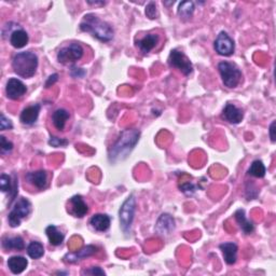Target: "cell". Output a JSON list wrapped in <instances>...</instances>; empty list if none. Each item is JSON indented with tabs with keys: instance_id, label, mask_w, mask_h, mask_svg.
Returning a JSON list of instances; mask_svg holds the SVG:
<instances>
[{
	"instance_id": "cell-11",
	"label": "cell",
	"mask_w": 276,
	"mask_h": 276,
	"mask_svg": "<svg viewBox=\"0 0 276 276\" xmlns=\"http://www.w3.org/2000/svg\"><path fill=\"white\" fill-rule=\"evenodd\" d=\"M26 92H27V88L26 85L16 78H11L6 82L5 85V93L8 98L12 101H17L19 98H22Z\"/></svg>"
},
{
	"instance_id": "cell-18",
	"label": "cell",
	"mask_w": 276,
	"mask_h": 276,
	"mask_svg": "<svg viewBox=\"0 0 276 276\" xmlns=\"http://www.w3.org/2000/svg\"><path fill=\"white\" fill-rule=\"evenodd\" d=\"M220 251L222 252L223 259L229 266L234 265L238 260V245L235 243H223L219 245Z\"/></svg>"
},
{
	"instance_id": "cell-12",
	"label": "cell",
	"mask_w": 276,
	"mask_h": 276,
	"mask_svg": "<svg viewBox=\"0 0 276 276\" xmlns=\"http://www.w3.org/2000/svg\"><path fill=\"white\" fill-rule=\"evenodd\" d=\"M221 118L228 123L239 124L242 122L243 118H244V114H243V110L236 107L235 105L227 104L226 107L222 110Z\"/></svg>"
},
{
	"instance_id": "cell-37",
	"label": "cell",
	"mask_w": 276,
	"mask_h": 276,
	"mask_svg": "<svg viewBox=\"0 0 276 276\" xmlns=\"http://www.w3.org/2000/svg\"><path fill=\"white\" fill-rule=\"evenodd\" d=\"M58 80V75L57 74H54L49 77V79L47 80V82H45V88H50L53 85L56 81Z\"/></svg>"
},
{
	"instance_id": "cell-7",
	"label": "cell",
	"mask_w": 276,
	"mask_h": 276,
	"mask_svg": "<svg viewBox=\"0 0 276 276\" xmlns=\"http://www.w3.org/2000/svg\"><path fill=\"white\" fill-rule=\"evenodd\" d=\"M84 50L80 43H70L69 45L62 48L57 53V61L61 64H71L81 60Z\"/></svg>"
},
{
	"instance_id": "cell-29",
	"label": "cell",
	"mask_w": 276,
	"mask_h": 276,
	"mask_svg": "<svg viewBox=\"0 0 276 276\" xmlns=\"http://www.w3.org/2000/svg\"><path fill=\"white\" fill-rule=\"evenodd\" d=\"M194 9L192 1H182L178 6V15L181 18H190L193 15Z\"/></svg>"
},
{
	"instance_id": "cell-6",
	"label": "cell",
	"mask_w": 276,
	"mask_h": 276,
	"mask_svg": "<svg viewBox=\"0 0 276 276\" xmlns=\"http://www.w3.org/2000/svg\"><path fill=\"white\" fill-rule=\"evenodd\" d=\"M30 210H31L30 202L25 198H19L15 202L14 206L12 207L11 212L8 215V221L10 227L16 228L21 225L22 220L30 214Z\"/></svg>"
},
{
	"instance_id": "cell-25",
	"label": "cell",
	"mask_w": 276,
	"mask_h": 276,
	"mask_svg": "<svg viewBox=\"0 0 276 276\" xmlns=\"http://www.w3.org/2000/svg\"><path fill=\"white\" fill-rule=\"evenodd\" d=\"M45 233H47L49 242L52 246H60L65 239L64 233L58 231L57 228L53 225L47 227V229H45Z\"/></svg>"
},
{
	"instance_id": "cell-19",
	"label": "cell",
	"mask_w": 276,
	"mask_h": 276,
	"mask_svg": "<svg viewBox=\"0 0 276 276\" xmlns=\"http://www.w3.org/2000/svg\"><path fill=\"white\" fill-rule=\"evenodd\" d=\"M111 219L106 214H96L92 216L90 219V225L97 232H105L107 231L110 227Z\"/></svg>"
},
{
	"instance_id": "cell-15",
	"label": "cell",
	"mask_w": 276,
	"mask_h": 276,
	"mask_svg": "<svg viewBox=\"0 0 276 276\" xmlns=\"http://www.w3.org/2000/svg\"><path fill=\"white\" fill-rule=\"evenodd\" d=\"M25 179L30 185L39 190H43L48 187V174L45 170H37V172H29L25 175Z\"/></svg>"
},
{
	"instance_id": "cell-5",
	"label": "cell",
	"mask_w": 276,
	"mask_h": 276,
	"mask_svg": "<svg viewBox=\"0 0 276 276\" xmlns=\"http://www.w3.org/2000/svg\"><path fill=\"white\" fill-rule=\"evenodd\" d=\"M136 210V200L133 194H131L129 198L123 202L122 206L119 210V218H120V226L124 233H129L131 227L135 217Z\"/></svg>"
},
{
	"instance_id": "cell-13",
	"label": "cell",
	"mask_w": 276,
	"mask_h": 276,
	"mask_svg": "<svg viewBox=\"0 0 276 276\" xmlns=\"http://www.w3.org/2000/svg\"><path fill=\"white\" fill-rule=\"evenodd\" d=\"M97 253V247L94 245H88L81 248L79 252L69 253L64 257V261L67 264H76V262L89 258Z\"/></svg>"
},
{
	"instance_id": "cell-21",
	"label": "cell",
	"mask_w": 276,
	"mask_h": 276,
	"mask_svg": "<svg viewBox=\"0 0 276 276\" xmlns=\"http://www.w3.org/2000/svg\"><path fill=\"white\" fill-rule=\"evenodd\" d=\"M159 40L160 37L157 34H148L143 38H141L140 40H138L136 45L142 53L147 54L151 50H153L155 48V45L159 42Z\"/></svg>"
},
{
	"instance_id": "cell-28",
	"label": "cell",
	"mask_w": 276,
	"mask_h": 276,
	"mask_svg": "<svg viewBox=\"0 0 276 276\" xmlns=\"http://www.w3.org/2000/svg\"><path fill=\"white\" fill-rule=\"evenodd\" d=\"M267 173V168L265 164L260 160H256L252 163L251 167L248 169V175H251L256 178H264Z\"/></svg>"
},
{
	"instance_id": "cell-16",
	"label": "cell",
	"mask_w": 276,
	"mask_h": 276,
	"mask_svg": "<svg viewBox=\"0 0 276 276\" xmlns=\"http://www.w3.org/2000/svg\"><path fill=\"white\" fill-rule=\"evenodd\" d=\"M40 109L41 106L39 104H35L31 105V106L26 107L21 113V116H19V121H21L24 126H32L38 119Z\"/></svg>"
},
{
	"instance_id": "cell-4",
	"label": "cell",
	"mask_w": 276,
	"mask_h": 276,
	"mask_svg": "<svg viewBox=\"0 0 276 276\" xmlns=\"http://www.w3.org/2000/svg\"><path fill=\"white\" fill-rule=\"evenodd\" d=\"M222 83L229 89H234L242 80V71L234 64L229 62H220L218 64Z\"/></svg>"
},
{
	"instance_id": "cell-23",
	"label": "cell",
	"mask_w": 276,
	"mask_h": 276,
	"mask_svg": "<svg viewBox=\"0 0 276 276\" xmlns=\"http://www.w3.org/2000/svg\"><path fill=\"white\" fill-rule=\"evenodd\" d=\"M234 218L236 220V222L239 223V226L241 228V230L243 232H244L245 234H252L254 231H255V226L254 223L248 220L246 218V215H245V210L244 209H238L234 214Z\"/></svg>"
},
{
	"instance_id": "cell-3",
	"label": "cell",
	"mask_w": 276,
	"mask_h": 276,
	"mask_svg": "<svg viewBox=\"0 0 276 276\" xmlns=\"http://www.w3.org/2000/svg\"><path fill=\"white\" fill-rule=\"evenodd\" d=\"M12 68L19 77L31 78L38 68V56L31 51L19 52L13 57Z\"/></svg>"
},
{
	"instance_id": "cell-1",
	"label": "cell",
	"mask_w": 276,
	"mask_h": 276,
	"mask_svg": "<svg viewBox=\"0 0 276 276\" xmlns=\"http://www.w3.org/2000/svg\"><path fill=\"white\" fill-rule=\"evenodd\" d=\"M140 137V131L137 129L124 130L117 141L111 146L108 152L110 163H117L126 160L132 152Z\"/></svg>"
},
{
	"instance_id": "cell-26",
	"label": "cell",
	"mask_w": 276,
	"mask_h": 276,
	"mask_svg": "<svg viewBox=\"0 0 276 276\" xmlns=\"http://www.w3.org/2000/svg\"><path fill=\"white\" fill-rule=\"evenodd\" d=\"M2 247L5 251H23L25 248L24 241L21 236H14V238H4L2 240Z\"/></svg>"
},
{
	"instance_id": "cell-39",
	"label": "cell",
	"mask_w": 276,
	"mask_h": 276,
	"mask_svg": "<svg viewBox=\"0 0 276 276\" xmlns=\"http://www.w3.org/2000/svg\"><path fill=\"white\" fill-rule=\"evenodd\" d=\"M88 3H89V4H94V5H96V4L104 5L106 2H104V1H100V2H98V1H88Z\"/></svg>"
},
{
	"instance_id": "cell-8",
	"label": "cell",
	"mask_w": 276,
	"mask_h": 276,
	"mask_svg": "<svg viewBox=\"0 0 276 276\" xmlns=\"http://www.w3.org/2000/svg\"><path fill=\"white\" fill-rule=\"evenodd\" d=\"M168 65L172 68L178 69L185 76H190L193 71L192 63L190 62L186 54L178 50H172L168 56Z\"/></svg>"
},
{
	"instance_id": "cell-32",
	"label": "cell",
	"mask_w": 276,
	"mask_h": 276,
	"mask_svg": "<svg viewBox=\"0 0 276 276\" xmlns=\"http://www.w3.org/2000/svg\"><path fill=\"white\" fill-rule=\"evenodd\" d=\"M68 143H69V141L67 139H65V138H58V137H55V136H52L49 139L50 146L55 147V148L65 147V146H67Z\"/></svg>"
},
{
	"instance_id": "cell-22",
	"label": "cell",
	"mask_w": 276,
	"mask_h": 276,
	"mask_svg": "<svg viewBox=\"0 0 276 276\" xmlns=\"http://www.w3.org/2000/svg\"><path fill=\"white\" fill-rule=\"evenodd\" d=\"M27 266H28L27 259L25 257H22V256H13V257L9 258L8 260L9 270L15 275L23 273L26 270Z\"/></svg>"
},
{
	"instance_id": "cell-30",
	"label": "cell",
	"mask_w": 276,
	"mask_h": 276,
	"mask_svg": "<svg viewBox=\"0 0 276 276\" xmlns=\"http://www.w3.org/2000/svg\"><path fill=\"white\" fill-rule=\"evenodd\" d=\"M13 149V143L9 140H6V138L1 135L0 136V152H1V154L5 155L6 153L11 152Z\"/></svg>"
},
{
	"instance_id": "cell-17",
	"label": "cell",
	"mask_w": 276,
	"mask_h": 276,
	"mask_svg": "<svg viewBox=\"0 0 276 276\" xmlns=\"http://www.w3.org/2000/svg\"><path fill=\"white\" fill-rule=\"evenodd\" d=\"M175 229V221L173 217L168 214H163L161 217L157 219L156 226H155V231L157 234L160 235H167L172 233Z\"/></svg>"
},
{
	"instance_id": "cell-34",
	"label": "cell",
	"mask_w": 276,
	"mask_h": 276,
	"mask_svg": "<svg viewBox=\"0 0 276 276\" xmlns=\"http://www.w3.org/2000/svg\"><path fill=\"white\" fill-rule=\"evenodd\" d=\"M83 275H105L106 273H105L104 270H102L101 268L98 267H94V268H91V269H88V270H84L82 272Z\"/></svg>"
},
{
	"instance_id": "cell-38",
	"label": "cell",
	"mask_w": 276,
	"mask_h": 276,
	"mask_svg": "<svg viewBox=\"0 0 276 276\" xmlns=\"http://www.w3.org/2000/svg\"><path fill=\"white\" fill-rule=\"evenodd\" d=\"M270 138L272 142H275V121H273L270 126Z\"/></svg>"
},
{
	"instance_id": "cell-2",
	"label": "cell",
	"mask_w": 276,
	"mask_h": 276,
	"mask_svg": "<svg viewBox=\"0 0 276 276\" xmlns=\"http://www.w3.org/2000/svg\"><path fill=\"white\" fill-rule=\"evenodd\" d=\"M80 29L84 32H90L102 42H109L115 36L114 28L93 13H89L83 16L80 23Z\"/></svg>"
},
{
	"instance_id": "cell-27",
	"label": "cell",
	"mask_w": 276,
	"mask_h": 276,
	"mask_svg": "<svg viewBox=\"0 0 276 276\" xmlns=\"http://www.w3.org/2000/svg\"><path fill=\"white\" fill-rule=\"evenodd\" d=\"M27 255L31 259L37 260L40 259L42 256L44 255V247L41 244L40 242L37 241H32L29 243V245L27 246Z\"/></svg>"
},
{
	"instance_id": "cell-35",
	"label": "cell",
	"mask_w": 276,
	"mask_h": 276,
	"mask_svg": "<svg viewBox=\"0 0 276 276\" xmlns=\"http://www.w3.org/2000/svg\"><path fill=\"white\" fill-rule=\"evenodd\" d=\"M179 188H180V190H181L182 192L188 193V194H190V193H193V192L195 191V190H196V187H195V186H193L192 183H189V182H188V183H185V185L180 186Z\"/></svg>"
},
{
	"instance_id": "cell-24",
	"label": "cell",
	"mask_w": 276,
	"mask_h": 276,
	"mask_svg": "<svg viewBox=\"0 0 276 276\" xmlns=\"http://www.w3.org/2000/svg\"><path fill=\"white\" fill-rule=\"evenodd\" d=\"M70 118V115L66 109H57L55 110L53 115H52V122H53L54 127L58 131H64L65 126H66L67 120Z\"/></svg>"
},
{
	"instance_id": "cell-33",
	"label": "cell",
	"mask_w": 276,
	"mask_h": 276,
	"mask_svg": "<svg viewBox=\"0 0 276 276\" xmlns=\"http://www.w3.org/2000/svg\"><path fill=\"white\" fill-rule=\"evenodd\" d=\"M12 128H13V124L11 120L8 119V118H5L3 114H1V116H0V130L6 131V130H12Z\"/></svg>"
},
{
	"instance_id": "cell-10",
	"label": "cell",
	"mask_w": 276,
	"mask_h": 276,
	"mask_svg": "<svg viewBox=\"0 0 276 276\" xmlns=\"http://www.w3.org/2000/svg\"><path fill=\"white\" fill-rule=\"evenodd\" d=\"M17 188L18 182L15 175L9 176L6 174H1V177H0V189H1L3 193L9 194V205H11V203L15 200V196L18 192Z\"/></svg>"
},
{
	"instance_id": "cell-20",
	"label": "cell",
	"mask_w": 276,
	"mask_h": 276,
	"mask_svg": "<svg viewBox=\"0 0 276 276\" xmlns=\"http://www.w3.org/2000/svg\"><path fill=\"white\" fill-rule=\"evenodd\" d=\"M10 43L15 49H22L28 43V34L23 28H16L10 34Z\"/></svg>"
},
{
	"instance_id": "cell-31",
	"label": "cell",
	"mask_w": 276,
	"mask_h": 276,
	"mask_svg": "<svg viewBox=\"0 0 276 276\" xmlns=\"http://www.w3.org/2000/svg\"><path fill=\"white\" fill-rule=\"evenodd\" d=\"M144 13H146L147 17H149L150 19H155L159 16V13H157V9H156V4L151 1L146 5V10H144Z\"/></svg>"
},
{
	"instance_id": "cell-9",
	"label": "cell",
	"mask_w": 276,
	"mask_h": 276,
	"mask_svg": "<svg viewBox=\"0 0 276 276\" xmlns=\"http://www.w3.org/2000/svg\"><path fill=\"white\" fill-rule=\"evenodd\" d=\"M215 51L222 56H231L234 53L235 44L233 39L226 31H220L214 43Z\"/></svg>"
},
{
	"instance_id": "cell-36",
	"label": "cell",
	"mask_w": 276,
	"mask_h": 276,
	"mask_svg": "<svg viewBox=\"0 0 276 276\" xmlns=\"http://www.w3.org/2000/svg\"><path fill=\"white\" fill-rule=\"evenodd\" d=\"M70 75L74 78H82L85 75V70L82 68H78V67H72Z\"/></svg>"
},
{
	"instance_id": "cell-14",
	"label": "cell",
	"mask_w": 276,
	"mask_h": 276,
	"mask_svg": "<svg viewBox=\"0 0 276 276\" xmlns=\"http://www.w3.org/2000/svg\"><path fill=\"white\" fill-rule=\"evenodd\" d=\"M89 212V207L81 195H74L69 200V213L77 218H82Z\"/></svg>"
}]
</instances>
